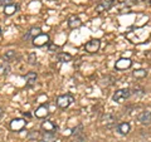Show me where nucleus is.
<instances>
[{
	"instance_id": "nucleus-1",
	"label": "nucleus",
	"mask_w": 151,
	"mask_h": 142,
	"mask_svg": "<svg viewBox=\"0 0 151 142\" xmlns=\"http://www.w3.org/2000/svg\"><path fill=\"white\" fill-rule=\"evenodd\" d=\"M130 96H131L130 89L129 88H122V89H119V91H116L115 93H113L112 99L116 103H122V102H125Z\"/></svg>"
},
{
	"instance_id": "nucleus-2",
	"label": "nucleus",
	"mask_w": 151,
	"mask_h": 142,
	"mask_svg": "<svg viewBox=\"0 0 151 142\" xmlns=\"http://www.w3.org/2000/svg\"><path fill=\"white\" fill-rule=\"evenodd\" d=\"M72 102H73V97L70 94H62V96H59L57 98V106L59 108H62V110L68 108L72 105Z\"/></svg>"
},
{
	"instance_id": "nucleus-3",
	"label": "nucleus",
	"mask_w": 151,
	"mask_h": 142,
	"mask_svg": "<svg viewBox=\"0 0 151 142\" xmlns=\"http://www.w3.org/2000/svg\"><path fill=\"white\" fill-rule=\"evenodd\" d=\"M100 40L98 39H92L86 43V45H84V49H86L88 53H96V52H98V49H100Z\"/></svg>"
},
{
	"instance_id": "nucleus-4",
	"label": "nucleus",
	"mask_w": 151,
	"mask_h": 142,
	"mask_svg": "<svg viewBox=\"0 0 151 142\" xmlns=\"http://www.w3.org/2000/svg\"><path fill=\"white\" fill-rule=\"evenodd\" d=\"M49 42V37L48 34H39L38 37H35L34 39H33V44H34L35 47H43L44 44H47Z\"/></svg>"
},
{
	"instance_id": "nucleus-5",
	"label": "nucleus",
	"mask_w": 151,
	"mask_h": 142,
	"mask_svg": "<svg viewBox=\"0 0 151 142\" xmlns=\"http://www.w3.org/2000/svg\"><path fill=\"white\" fill-rule=\"evenodd\" d=\"M27 125V121L23 120V118H17V120H13L12 123H10V127L13 131H20L25 127Z\"/></svg>"
},
{
	"instance_id": "nucleus-6",
	"label": "nucleus",
	"mask_w": 151,
	"mask_h": 142,
	"mask_svg": "<svg viewBox=\"0 0 151 142\" xmlns=\"http://www.w3.org/2000/svg\"><path fill=\"white\" fill-rule=\"evenodd\" d=\"M48 113H49L48 105H42L35 110L34 115H35L37 118H45L47 116H48Z\"/></svg>"
},
{
	"instance_id": "nucleus-7",
	"label": "nucleus",
	"mask_w": 151,
	"mask_h": 142,
	"mask_svg": "<svg viewBox=\"0 0 151 142\" xmlns=\"http://www.w3.org/2000/svg\"><path fill=\"white\" fill-rule=\"evenodd\" d=\"M131 64H132V62H131L130 58H121V59H119V60L116 62L115 67H116V69H121V70H122V69L130 68Z\"/></svg>"
},
{
	"instance_id": "nucleus-8",
	"label": "nucleus",
	"mask_w": 151,
	"mask_h": 142,
	"mask_svg": "<svg viewBox=\"0 0 151 142\" xmlns=\"http://www.w3.org/2000/svg\"><path fill=\"white\" fill-rule=\"evenodd\" d=\"M137 120L140 123H142V125H146V123H150L151 122V112L150 111H144V112H141L139 117H137Z\"/></svg>"
},
{
	"instance_id": "nucleus-9",
	"label": "nucleus",
	"mask_w": 151,
	"mask_h": 142,
	"mask_svg": "<svg viewBox=\"0 0 151 142\" xmlns=\"http://www.w3.org/2000/svg\"><path fill=\"white\" fill-rule=\"evenodd\" d=\"M18 9H19V4L10 3V4H8V5L4 6V14H5V15H13Z\"/></svg>"
},
{
	"instance_id": "nucleus-10",
	"label": "nucleus",
	"mask_w": 151,
	"mask_h": 142,
	"mask_svg": "<svg viewBox=\"0 0 151 142\" xmlns=\"http://www.w3.org/2000/svg\"><path fill=\"white\" fill-rule=\"evenodd\" d=\"M81 25H82V22H81V19H79L78 16H76V15L69 16V19H68V27L69 28L76 29V28H79Z\"/></svg>"
},
{
	"instance_id": "nucleus-11",
	"label": "nucleus",
	"mask_w": 151,
	"mask_h": 142,
	"mask_svg": "<svg viewBox=\"0 0 151 142\" xmlns=\"http://www.w3.org/2000/svg\"><path fill=\"white\" fill-rule=\"evenodd\" d=\"M40 127H42V130L45 132H55L57 131V125L53 123L52 121H44Z\"/></svg>"
},
{
	"instance_id": "nucleus-12",
	"label": "nucleus",
	"mask_w": 151,
	"mask_h": 142,
	"mask_svg": "<svg viewBox=\"0 0 151 142\" xmlns=\"http://www.w3.org/2000/svg\"><path fill=\"white\" fill-rule=\"evenodd\" d=\"M37 80V73L35 72H28L25 75V82H27V87H32L33 84H35Z\"/></svg>"
},
{
	"instance_id": "nucleus-13",
	"label": "nucleus",
	"mask_w": 151,
	"mask_h": 142,
	"mask_svg": "<svg viewBox=\"0 0 151 142\" xmlns=\"http://www.w3.org/2000/svg\"><path fill=\"white\" fill-rule=\"evenodd\" d=\"M117 131H119L121 135H127L131 131V126H130V123H127V122H122V123L117 126Z\"/></svg>"
},
{
	"instance_id": "nucleus-14",
	"label": "nucleus",
	"mask_w": 151,
	"mask_h": 142,
	"mask_svg": "<svg viewBox=\"0 0 151 142\" xmlns=\"http://www.w3.org/2000/svg\"><path fill=\"white\" fill-rule=\"evenodd\" d=\"M39 34H42L40 28H32V29L27 33V35H24V39H34L35 37H38Z\"/></svg>"
},
{
	"instance_id": "nucleus-15",
	"label": "nucleus",
	"mask_w": 151,
	"mask_h": 142,
	"mask_svg": "<svg viewBox=\"0 0 151 142\" xmlns=\"http://www.w3.org/2000/svg\"><path fill=\"white\" fill-rule=\"evenodd\" d=\"M57 59H58V62H60V63L70 62V60H72V55L68 54V53H59L57 55Z\"/></svg>"
},
{
	"instance_id": "nucleus-16",
	"label": "nucleus",
	"mask_w": 151,
	"mask_h": 142,
	"mask_svg": "<svg viewBox=\"0 0 151 142\" xmlns=\"http://www.w3.org/2000/svg\"><path fill=\"white\" fill-rule=\"evenodd\" d=\"M55 133L54 132H44L43 135V141L44 142H54L55 141Z\"/></svg>"
},
{
	"instance_id": "nucleus-17",
	"label": "nucleus",
	"mask_w": 151,
	"mask_h": 142,
	"mask_svg": "<svg viewBox=\"0 0 151 142\" xmlns=\"http://www.w3.org/2000/svg\"><path fill=\"white\" fill-rule=\"evenodd\" d=\"M110 6H111V1H108V3H101V4H98V5L96 6V11L102 13V11L107 10Z\"/></svg>"
},
{
	"instance_id": "nucleus-18",
	"label": "nucleus",
	"mask_w": 151,
	"mask_h": 142,
	"mask_svg": "<svg viewBox=\"0 0 151 142\" xmlns=\"http://www.w3.org/2000/svg\"><path fill=\"white\" fill-rule=\"evenodd\" d=\"M132 75H134L135 78H145L146 75H147V72H146L145 69H137L132 73Z\"/></svg>"
},
{
	"instance_id": "nucleus-19",
	"label": "nucleus",
	"mask_w": 151,
	"mask_h": 142,
	"mask_svg": "<svg viewBox=\"0 0 151 142\" xmlns=\"http://www.w3.org/2000/svg\"><path fill=\"white\" fill-rule=\"evenodd\" d=\"M84 141H86V137H84L83 133H76L70 142H84Z\"/></svg>"
},
{
	"instance_id": "nucleus-20",
	"label": "nucleus",
	"mask_w": 151,
	"mask_h": 142,
	"mask_svg": "<svg viewBox=\"0 0 151 142\" xmlns=\"http://www.w3.org/2000/svg\"><path fill=\"white\" fill-rule=\"evenodd\" d=\"M15 52L14 50H8V52H5V54H4V58H5L6 60H10V59H13L14 57H15Z\"/></svg>"
},
{
	"instance_id": "nucleus-21",
	"label": "nucleus",
	"mask_w": 151,
	"mask_h": 142,
	"mask_svg": "<svg viewBox=\"0 0 151 142\" xmlns=\"http://www.w3.org/2000/svg\"><path fill=\"white\" fill-rule=\"evenodd\" d=\"M28 62H29V64H35L37 63V55L35 53H30L29 55H28Z\"/></svg>"
},
{
	"instance_id": "nucleus-22",
	"label": "nucleus",
	"mask_w": 151,
	"mask_h": 142,
	"mask_svg": "<svg viewBox=\"0 0 151 142\" xmlns=\"http://www.w3.org/2000/svg\"><path fill=\"white\" fill-rule=\"evenodd\" d=\"M105 121H106L107 125H110V123H113V122L116 121V118H115V116H112V115H107V116H105Z\"/></svg>"
},
{
	"instance_id": "nucleus-23",
	"label": "nucleus",
	"mask_w": 151,
	"mask_h": 142,
	"mask_svg": "<svg viewBox=\"0 0 151 142\" xmlns=\"http://www.w3.org/2000/svg\"><path fill=\"white\" fill-rule=\"evenodd\" d=\"M9 72H10V68H9V64H6V65H4L3 67V74H9Z\"/></svg>"
},
{
	"instance_id": "nucleus-24",
	"label": "nucleus",
	"mask_w": 151,
	"mask_h": 142,
	"mask_svg": "<svg viewBox=\"0 0 151 142\" xmlns=\"http://www.w3.org/2000/svg\"><path fill=\"white\" fill-rule=\"evenodd\" d=\"M12 0H0V5H8V4H10Z\"/></svg>"
},
{
	"instance_id": "nucleus-25",
	"label": "nucleus",
	"mask_w": 151,
	"mask_h": 142,
	"mask_svg": "<svg viewBox=\"0 0 151 142\" xmlns=\"http://www.w3.org/2000/svg\"><path fill=\"white\" fill-rule=\"evenodd\" d=\"M57 48H58V47H57L55 44H50V45H49V52H53V50H57Z\"/></svg>"
},
{
	"instance_id": "nucleus-26",
	"label": "nucleus",
	"mask_w": 151,
	"mask_h": 142,
	"mask_svg": "<svg viewBox=\"0 0 151 142\" xmlns=\"http://www.w3.org/2000/svg\"><path fill=\"white\" fill-rule=\"evenodd\" d=\"M1 116H3V110L0 108V117H1Z\"/></svg>"
},
{
	"instance_id": "nucleus-27",
	"label": "nucleus",
	"mask_w": 151,
	"mask_h": 142,
	"mask_svg": "<svg viewBox=\"0 0 151 142\" xmlns=\"http://www.w3.org/2000/svg\"><path fill=\"white\" fill-rule=\"evenodd\" d=\"M132 1H141V0H132Z\"/></svg>"
},
{
	"instance_id": "nucleus-28",
	"label": "nucleus",
	"mask_w": 151,
	"mask_h": 142,
	"mask_svg": "<svg viewBox=\"0 0 151 142\" xmlns=\"http://www.w3.org/2000/svg\"><path fill=\"white\" fill-rule=\"evenodd\" d=\"M0 35H1V28H0Z\"/></svg>"
}]
</instances>
